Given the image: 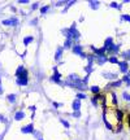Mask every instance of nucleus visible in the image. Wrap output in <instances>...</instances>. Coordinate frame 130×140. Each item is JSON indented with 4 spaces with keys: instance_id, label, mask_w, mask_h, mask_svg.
I'll return each mask as SVG.
<instances>
[{
    "instance_id": "29",
    "label": "nucleus",
    "mask_w": 130,
    "mask_h": 140,
    "mask_svg": "<svg viewBox=\"0 0 130 140\" xmlns=\"http://www.w3.org/2000/svg\"><path fill=\"white\" fill-rule=\"evenodd\" d=\"M1 91H3L1 90V82H0V93H1Z\"/></svg>"
},
{
    "instance_id": "28",
    "label": "nucleus",
    "mask_w": 130,
    "mask_h": 140,
    "mask_svg": "<svg viewBox=\"0 0 130 140\" xmlns=\"http://www.w3.org/2000/svg\"><path fill=\"white\" fill-rule=\"evenodd\" d=\"M128 123H129V127H130V115H129V118H128Z\"/></svg>"
},
{
    "instance_id": "26",
    "label": "nucleus",
    "mask_w": 130,
    "mask_h": 140,
    "mask_svg": "<svg viewBox=\"0 0 130 140\" xmlns=\"http://www.w3.org/2000/svg\"><path fill=\"white\" fill-rule=\"evenodd\" d=\"M74 117H79V112H74Z\"/></svg>"
},
{
    "instance_id": "25",
    "label": "nucleus",
    "mask_w": 130,
    "mask_h": 140,
    "mask_svg": "<svg viewBox=\"0 0 130 140\" xmlns=\"http://www.w3.org/2000/svg\"><path fill=\"white\" fill-rule=\"evenodd\" d=\"M38 5H39V4H38V3H35V4H33V9H35V8H38Z\"/></svg>"
},
{
    "instance_id": "16",
    "label": "nucleus",
    "mask_w": 130,
    "mask_h": 140,
    "mask_svg": "<svg viewBox=\"0 0 130 140\" xmlns=\"http://www.w3.org/2000/svg\"><path fill=\"white\" fill-rule=\"evenodd\" d=\"M122 84V81H116V82H113L111 86H113V87H118V86H121Z\"/></svg>"
},
{
    "instance_id": "22",
    "label": "nucleus",
    "mask_w": 130,
    "mask_h": 140,
    "mask_svg": "<svg viewBox=\"0 0 130 140\" xmlns=\"http://www.w3.org/2000/svg\"><path fill=\"white\" fill-rule=\"evenodd\" d=\"M78 97H79V99H85V93H78Z\"/></svg>"
},
{
    "instance_id": "23",
    "label": "nucleus",
    "mask_w": 130,
    "mask_h": 140,
    "mask_svg": "<svg viewBox=\"0 0 130 140\" xmlns=\"http://www.w3.org/2000/svg\"><path fill=\"white\" fill-rule=\"evenodd\" d=\"M61 122H63V124H64L65 127H69V123H68L66 121H61Z\"/></svg>"
},
{
    "instance_id": "2",
    "label": "nucleus",
    "mask_w": 130,
    "mask_h": 140,
    "mask_svg": "<svg viewBox=\"0 0 130 140\" xmlns=\"http://www.w3.org/2000/svg\"><path fill=\"white\" fill-rule=\"evenodd\" d=\"M118 66H120L121 73H124L125 75L128 74V71H129V62L128 61H120L118 62Z\"/></svg>"
},
{
    "instance_id": "1",
    "label": "nucleus",
    "mask_w": 130,
    "mask_h": 140,
    "mask_svg": "<svg viewBox=\"0 0 130 140\" xmlns=\"http://www.w3.org/2000/svg\"><path fill=\"white\" fill-rule=\"evenodd\" d=\"M17 77H18V79H17V83L18 84H22V86H26L28 84V73L25 71V69L22 66H20L17 69Z\"/></svg>"
},
{
    "instance_id": "20",
    "label": "nucleus",
    "mask_w": 130,
    "mask_h": 140,
    "mask_svg": "<svg viewBox=\"0 0 130 140\" xmlns=\"http://www.w3.org/2000/svg\"><path fill=\"white\" fill-rule=\"evenodd\" d=\"M47 9H48V5H46V7H43V8L40 9V12L42 13H46V12H47Z\"/></svg>"
},
{
    "instance_id": "17",
    "label": "nucleus",
    "mask_w": 130,
    "mask_h": 140,
    "mask_svg": "<svg viewBox=\"0 0 130 140\" xmlns=\"http://www.w3.org/2000/svg\"><path fill=\"white\" fill-rule=\"evenodd\" d=\"M61 51H63V48H59V49H57V53H56V56H55V58H56V60H59L60 55H61Z\"/></svg>"
},
{
    "instance_id": "5",
    "label": "nucleus",
    "mask_w": 130,
    "mask_h": 140,
    "mask_svg": "<svg viewBox=\"0 0 130 140\" xmlns=\"http://www.w3.org/2000/svg\"><path fill=\"white\" fill-rule=\"evenodd\" d=\"M3 24L4 25H17L18 24V21H17V18H10V20H4L3 21Z\"/></svg>"
},
{
    "instance_id": "14",
    "label": "nucleus",
    "mask_w": 130,
    "mask_h": 140,
    "mask_svg": "<svg viewBox=\"0 0 130 140\" xmlns=\"http://www.w3.org/2000/svg\"><path fill=\"white\" fill-rule=\"evenodd\" d=\"M122 97H124V100H126V101H130V93H128V92L122 93Z\"/></svg>"
},
{
    "instance_id": "21",
    "label": "nucleus",
    "mask_w": 130,
    "mask_h": 140,
    "mask_svg": "<svg viewBox=\"0 0 130 140\" xmlns=\"http://www.w3.org/2000/svg\"><path fill=\"white\" fill-rule=\"evenodd\" d=\"M98 5H99V3H91V7H94V8H98Z\"/></svg>"
},
{
    "instance_id": "12",
    "label": "nucleus",
    "mask_w": 130,
    "mask_h": 140,
    "mask_svg": "<svg viewBox=\"0 0 130 140\" xmlns=\"http://www.w3.org/2000/svg\"><path fill=\"white\" fill-rule=\"evenodd\" d=\"M108 61H109L111 64H118V62H120V61L117 60V57H114V56H112V57H109V58H108Z\"/></svg>"
},
{
    "instance_id": "18",
    "label": "nucleus",
    "mask_w": 130,
    "mask_h": 140,
    "mask_svg": "<svg viewBox=\"0 0 130 140\" xmlns=\"http://www.w3.org/2000/svg\"><path fill=\"white\" fill-rule=\"evenodd\" d=\"M111 7H112V8H121V5L117 4V3H111Z\"/></svg>"
},
{
    "instance_id": "9",
    "label": "nucleus",
    "mask_w": 130,
    "mask_h": 140,
    "mask_svg": "<svg viewBox=\"0 0 130 140\" xmlns=\"http://www.w3.org/2000/svg\"><path fill=\"white\" fill-rule=\"evenodd\" d=\"M79 107H81V105H79V100H75L74 103H73V109H74L75 112H78Z\"/></svg>"
},
{
    "instance_id": "19",
    "label": "nucleus",
    "mask_w": 130,
    "mask_h": 140,
    "mask_svg": "<svg viewBox=\"0 0 130 140\" xmlns=\"http://www.w3.org/2000/svg\"><path fill=\"white\" fill-rule=\"evenodd\" d=\"M8 100H9V101H12V103H13V101L16 100V96H14V95H9V96H8Z\"/></svg>"
},
{
    "instance_id": "15",
    "label": "nucleus",
    "mask_w": 130,
    "mask_h": 140,
    "mask_svg": "<svg viewBox=\"0 0 130 140\" xmlns=\"http://www.w3.org/2000/svg\"><path fill=\"white\" fill-rule=\"evenodd\" d=\"M30 41H33V36H26L25 39H24V43L25 44H29Z\"/></svg>"
},
{
    "instance_id": "6",
    "label": "nucleus",
    "mask_w": 130,
    "mask_h": 140,
    "mask_svg": "<svg viewBox=\"0 0 130 140\" xmlns=\"http://www.w3.org/2000/svg\"><path fill=\"white\" fill-rule=\"evenodd\" d=\"M122 57H124V61H130V49L126 52H122Z\"/></svg>"
},
{
    "instance_id": "27",
    "label": "nucleus",
    "mask_w": 130,
    "mask_h": 140,
    "mask_svg": "<svg viewBox=\"0 0 130 140\" xmlns=\"http://www.w3.org/2000/svg\"><path fill=\"white\" fill-rule=\"evenodd\" d=\"M59 105H60L59 103H53V107H55V108H57V107H59Z\"/></svg>"
},
{
    "instance_id": "8",
    "label": "nucleus",
    "mask_w": 130,
    "mask_h": 140,
    "mask_svg": "<svg viewBox=\"0 0 130 140\" xmlns=\"http://www.w3.org/2000/svg\"><path fill=\"white\" fill-rule=\"evenodd\" d=\"M33 131V124H28L26 127L22 128V132H31Z\"/></svg>"
},
{
    "instance_id": "10",
    "label": "nucleus",
    "mask_w": 130,
    "mask_h": 140,
    "mask_svg": "<svg viewBox=\"0 0 130 140\" xmlns=\"http://www.w3.org/2000/svg\"><path fill=\"white\" fill-rule=\"evenodd\" d=\"M96 60H98V62H99V64H104V62L108 61V58H107L105 56H103V57H98Z\"/></svg>"
},
{
    "instance_id": "24",
    "label": "nucleus",
    "mask_w": 130,
    "mask_h": 140,
    "mask_svg": "<svg viewBox=\"0 0 130 140\" xmlns=\"http://www.w3.org/2000/svg\"><path fill=\"white\" fill-rule=\"evenodd\" d=\"M64 4H65V1H59L56 5H59V7H60V5H64Z\"/></svg>"
},
{
    "instance_id": "11",
    "label": "nucleus",
    "mask_w": 130,
    "mask_h": 140,
    "mask_svg": "<svg viewBox=\"0 0 130 140\" xmlns=\"http://www.w3.org/2000/svg\"><path fill=\"white\" fill-rule=\"evenodd\" d=\"M91 91H93L95 95H98V93L100 92V88H99L98 86H93V87H91Z\"/></svg>"
},
{
    "instance_id": "7",
    "label": "nucleus",
    "mask_w": 130,
    "mask_h": 140,
    "mask_svg": "<svg viewBox=\"0 0 130 140\" xmlns=\"http://www.w3.org/2000/svg\"><path fill=\"white\" fill-rule=\"evenodd\" d=\"M73 52H74V53H78V55H82V47H81V45H74V47H73Z\"/></svg>"
},
{
    "instance_id": "4",
    "label": "nucleus",
    "mask_w": 130,
    "mask_h": 140,
    "mask_svg": "<svg viewBox=\"0 0 130 140\" xmlns=\"http://www.w3.org/2000/svg\"><path fill=\"white\" fill-rule=\"evenodd\" d=\"M113 44H114V43H113L112 38H107V40H105V43H104V47H103V48H104L105 51H108V49H109L111 47H112Z\"/></svg>"
},
{
    "instance_id": "3",
    "label": "nucleus",
    "mask_w": 130,
    "mask_h": 140,
    "mask_svg": "<svg viewBox=\"0 0 130 140\" xmlns=\"http://www.w3.org/2000/svg\"><path fill=\"white\" fill-rule=\"evenodd\" d=\"M53 70H55V75L51 77V81L56 82V83H60V73L57 71V67H53Z\"/></svg>"
},
{
    "instance_id": "13",
    "label": "nucleus",
    "mask_w": 130,
    "mask_h": 140,
    "mask_svg": "<svg viewBox=\"0 0 130 140\" xmlns=\"http://www.w3.org/2000/svg\"><path fill=\"white\" fill-rule=\"evenodd\" d=\"M14 118H16L17 121L22 119V118H24V113H22V112H17V113H16V117H14Z\"/></svg>"
}]
</instances>
